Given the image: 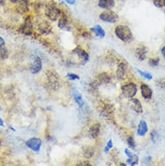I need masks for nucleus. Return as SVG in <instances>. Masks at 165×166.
<instances>
[{
	"label": "nucleus",
	"instance_id": "nucleus-35",
	"mask_svg": "<svg viewBox=\"0 0 165 166\" xmlns=\"http://www.w3.org/2000/svg\"><path fill=\"white\" fill-rule=\"evenodd\" d=\"M77 165H85V166H88V165H91V164H90L88 162L83 161V162H81L79 164H78Z\"/></svg>",
	"mask_w": 165,
	"mask_h": 166
},
{
	"label": "nucleus",
	"instance_id": "nucleus-13",
	"mask_svg": "<svg viewBox=\"0 0 165 166\" xmlns=\"http://www.w3.org/2000/svg\"><path fill=\"white\" fill-rule=\"evenodd\" d=\"M16 9L21 14L28 12L29 11V3L28 0H20L16 3Z\"/></svg>",
	"mask_w": 165,
	"mask_h": 166
},
{
	"label": "nucleus",
	"instance_id": "nucleus-39",
	"mask_svg": "<svg viewBox=\"0 0 165 166\" xmlns=\"http://www.w3.org/2000/svg\"><path fill=\"white\" fill-rule=\"evenodd\" d=\"M5 4L4 0H0V5H3Z\"/></svg>",
	"mask_w": 165,
	"mask_h": 166
},
{
	"label": "nucleus",
	"instance_id": "nucleus-24",
	"mask_svg": "<svg viewBox=\"0 0 165 166\" xmlns=\"http://www.w3.org/2000/svg\"><path fill=\"white\" fill-rule=\"evenodd\" d=\"M137 71L138 72V73L142 76L143 78L148 80H152L153 79V76L151 73L148 72H144V71H142L137 68Z\"/></svg>",
	"mask_w": 165,
	"mask_h": 166
},
{
	"label": "nucleus",
	"instance_id": "nucleus-9",
	"mask_svg": "<svg viewBox=\"0 0 165 166\" xmlns=\"http://www.w3.org/2000/svg\"><path fill=\"white\" fill-rule=\"evenodd\" d=\"M42 69V61L38 56H35L30 65V71L33 74L39 73Z\"/></svg>",
	"mask_w": 165,
	"mask_h": 166
},
{
	"label": "nucleus",
	"instance_id": "nucleus-34",
	"mask_svg": "<svg viewBox=\"0 0 165 166\" xmlns=\"http://www.w3.org/2000/svg\"><path fill=\"white\" fill-rule=\"evenodd\" d=\"M5 46V41L2 37L0 36V48Z\"/></svg>",
	"mask_w": 165,
	"mask_h": 166
},
{
	"label": "nucleus",
	"instance_id": "nucleus-36",
	"mask_svg": "<svg viewBox=\"0 0 165 166\" xmlns=\"http://www.w3.org/2000/svg\"><path fill=\"white\" fill-rule=\"evenodd\" d=\"M161 54H162L163 57H164V59H165V45H164V46L162 48V49H161Z\"/></svg>",
	"mask_w": 165,
	"mask_h": 166
},
{
	"label": "nucleus",
	"instance_id": "nucleus-25",
	"mask_svg": "<svg viewBox=\"0 0 165 166\" xmlns=\"http://www.w3.org/2000/svg\"><path fill=\"white\" fill-rule=\"evenodd\" d=\"M153 4L157 8H164L165 7V0H153Z\"/></svg>",
	"mask_w": 165,
	"mask_h": 166
},
{
	"label": "nucleus",
	"instance_id": "nucleus-5",
	"mask_svg": "<svg viewBox=\"0 0 165 166\" xmlns=\"http://www.w3.org/2000/svg\"><path fill=\"white\" fill-rule=\"evenodd\" d=\"M122 91L125 98L132 99L137 93V87L134 83H129L122 86Z\"/></svg>",
	"mask_w": 165,
	"mask_h": 166
},
{
	"label": "nucleus",
	"instance_id": "nucleus-23",
	"mask_svg": "<svg viewBox=\"0 0 165 166\" xmlns=\"http://www.w3.org/2000/svg\"><path fill=\"white\" fill-rule=\"evenodd\" d=\"M94 149L92 147H91V146L87 147L83 150V156L86 158H92V156L94 155Z\"/></svg>",
	"mask_w": 165,
	"mask_h": 166
},
{
	"label": "nucleus",
	"instance_id": "nucleus-40",
	"mask_svg": "<svg viewBox=\"0 0 165 166\" xmlns=\"http://www.w3.org/2000/svg\"><path fill=\"white\" fill-rule=\"evenodd\" d=\"M120 165H126V164H121Z\"/></svg>",
	"mask_w": 165,
	"mask_h": 166
},
{
	"label": "nucleus",
	"instance_id": "nucleus-33",
	"mask_svg": "<svg viewBox=\"0 0 165 166\" xmlns=\"http://www.w3.org/2000/svg\"><path fill=\"white\" fill-rule=\"evenodd\" d=\"M65 2L69 5H74L76 3L77 0H64Z\"/></svg>",
	"mask_w": 165,
	"mask_h": 166
},
{
	"label": "nucleus",
	"instance_id": "nucleus-12",
	"mask_svg": "<svg viewBox=\"0 0 165 166\" xmlns=\"http://www.w3.org/2000/svg\"><path fill=\"white\" fill-rule=\"evenodd\" d=\"M127 72V66L124 63H120L118 66L116 75V78L119 80H124Z\"/></svg>",
	"mask_w": 165,
	"mask_h": 166
},
{
	"label": "nucleus",
	"instance_id": "nucleus-21",
	"mask_svg": "<svg viewBox=\"0 0 165 166\" xmlns=\"http://www.w3.org/2000/svg\"><path fill=\"white\" fill-rule=\"evenodd\" d=\"M148 52V50L146 47L142 46L140 47H138L136 50V56L137 58L140 60V61H143L146 57V54Z\"/></svg>",
	"mask_w": 165,
	"mask_h": 166
},
{
	"label": "nucleus",
	"instance_id": "nucleus-42",
	"mask_svg": "<svg viewBox=\"0 0 165 166\" xmlns=\"http://www.w3.org/2000/svg\"><path fill=\"white\" fill-rule=\"evenodd\" d=\"M1 110H2V107H1V105H0V111H1Z\"/></svg>",
	"mask_w": 165,
	"mask_h": 166
},
{
	"label": "nucleus",
	"instance_id": "nucleus-20",
	"mask_svg": "<svg viewBox=\"0 0 165 166\" xmlns=\"http://www.w3.org/2000/svg\"><path fill=\"white\" fill-rule=\"evenodd\" d=\"M100 128L101 126L100 123H96L91 127L89 130V133L92 138L95 139L97 138L100 133Z\"/></svg>",
	"mask_w": 165,
	"mask_h": 166
},
{
	"label": "nucleus",
	"instance_id": "nucleus-11",
	"mask_svg": "<svg viewBox=\"0 0 165 166\" xmlns=\"http://www.w3.org/2000/svg\"><path fill=\"white\" fill-rule=\"evenodd\" d=\"M115 0H98L97 6L104 10H110L115 7Z\"/></svg>",
	"mask_w": 165,
	"mask_h": 166
},
{
	"label": "nucleus",
	"instance_id": "nucleus-22",
	"mask_svg": "<svg viewBox=\"0 0 165 166\" xmlns=\"http://www.w3.org/2000/svg\"><path fill=\"white\" fill-rule=\"evenodd\" d=\"M73 98H74L75 102H76V104L78 105V106L79 108H82L84 105V100H83V99H82V95L76 89H73Z\"/></svg>",
	"mask_w": 165,
	"mask_h": 166
},
{
	"label": "nucleus",
	"instance_id": "nucleus-14",
	"mask_svg": "<svg viewBox=\"0 0 165 166\" xmlns=\"http://www.w3.org/2000/svg\"><path fill=\"white\" fill-rule=\"evenodd\" d=\"M125 154L127 155V156L128 157V159L127 160V162L130 165H135L138 164L139 162V157L136 155L133 154L131 150L126 148L125 149Z\"/></svg>",
	"mask_w": 165,
	"mask_h": 166
},
{
	"label": "nucleus",
	"instance_id": "nucleus-29",
	"mask_svg": "<svg viewBox=\"0 0 165 166\" xmlns=\"http://www.w3.org/2000/svg\"><path fill=\"white\" fill-rule=\"evenodd\" d=\"M66 77L68 78L70 80H79L80 77L78 76V75L76 74H73V73H68L67 74Z\"/></svg>",
	"mask_w": 165,
	"mask_h": 166
},
{
	"label": "nucleus",
	"instance_id": "nucleus-2",
	"mask_svg": "<svg viewBox=\"0 0 165 166\" xmlns=\"http://www.w3.org/2000/svg\"><path fill=\"white\" fill-rule=\"evenodd\" d=\"M62 11L54 2H50L46 5L44 14L50 20L55 22L61 16Z\"/></svg>",
	"mask_w": 165,
	"mask_h": 166
},
{
	"label": "nucleus",
	"instance_id": "nucleus-18",
	"mask_svg": "<svg viewBox=\"0 0 165 166\" xmlns=\"http://www.w3.org/2000/svg\"><path fill=\"white\" fill-rule=\"evenodd\" d=\"M130 104L132 109L138 114H142L143 112V108H142L141 102L137 99H132L130 100Z\"/></svg>",
	"mask_w": 165,
	"mask_h": 166
},
{
	"label": "nucleus",
	"instance_id": "nucleus-26",
	"mask_svg": "<svg viewBox=\"0 0 165 166\" xmlns=\"http://www.w3.org/2000/svg\"><path fill=\"white\" fill-rule=\"evenodd\" d=\"M0 56H1L3 59H7L8 57L9 56L8 50H7L5 46L0 48Z\"/></svg>",
	"mask_w": 165,
	"mask_h": 166
},
{
	"label": "nucleus",
	"instance_id": "nucleus-43",
	"mask_svg": "<svg viewBox=\"0 0 165 166\" xmlns=\"http://www.w3.org/2000/svg\"><path fill=\"white\" fill-rule=\"evenodd\" d=\"M1 144H2V143H1V141H0V147H1Z\"/></svg>",
	"mask_w": 165,
	"mask_h": 166
},
{
	"label": "nucleus",
	"instance_id": "nucleus-32",
	"mask_svg": "<svg viewBox=\"0 0 165 166\" xmlns=\"http://www.w3.org/2000/svg\"><path fill=\"white\" fill-rule=\"evenodd\" d=\"M159 138L158 136V134H157V132H152V136H151V138H152V140L155 142V141H157V139Z\"/></svg>",
	"mask_w": 165,
	"mask_h": 166
},
{
	"label": "nucleus",
	"instance_id": "nucleus-44",
	"mask_svg": "<svg viewBox=\"0 0 165 166\" xmlns=\"http://www.w3.org/2000/svg\"><path fill=\"white\" fill-rule=\"evenodd\" d=\"M164 14H165V9H164Z\"/></svg>",
	"mask_w": 165,
	"mask_h": 166
},
{
	"label": "nucleus",
	"instance_id": "nucleus-8",
	"mask_svg": "<svg viewBox=\"0 0 165 166\" xmlns=\"http://www.w3.org/2000/svg\"><path fill=\"white\" fill-rule=\"evenodd\" d=\"M26 145L34 152L38 153L40 151L41 148L42 140L38 138H31L26 141Z\"/></svg>",
	"mask_w": 165,
	"mask_h": 166
},
{
	"label": "nucleus",
	"instance_id": "nucleus-31",
	"mask_svg": "<svg viewBox=\"0 0 165 166\" xmlns=\"http://www.w3.org/2000/svg\"><path fill=\"white\" fill-rule=\"evenodd\" d=\"M100 81H101V82H104V83H107L109 81V77L108 76V75L106 74H102L100 75Z\"/></svg>",
	"mask_w": 165,
	"mask_h": 166
},
{
	"label": "nucleus",
	"instance_id": "nucleus-27",
	"mask_svg": "<svg viewBox=\"0 0 165 166\" xmlns=\"http://www.w3.org/2000/svg\"><path fill=\"white\" fill-rule=\"evenodd\" d=\"M159 61H160L159 58L157 57V58H151V59H149L148 63H149V64L150 66H157V65H159Z\"/></svg>",
	"mask_w": 165,
	"mask_h": 166
},
{
	"label": "nucleus",
	"instance_id": "nucleus-45",
	"mask_svg": "<svg viewBox=\"0 0 165 166\" xmlns=\"http://www.w3.org/2000/svg\"><path fill=\"white\" fill-rule=\"evenodd\" d=\"M164 32H165V28H164Z\"/></svg>",
	"mask_w": 165,
	"mask_h": 166
},
{
	"label": "nucleus",
	"instance_id": "nucleus-19",
	"mask_svg": "<svg viewBox=\"0 0 165 166\" xmlns=\"http://www.w3.org/2000/svg\"><path fill=\"white\" fill-rule=\"evenodd\" d=\"M91 31L96 35V36L100 37L101 39L104 38L106 37V31L99 24H97L93 27L91 28Z\"/></svg>",
	"mask_w": 165,
	"mask_h": 166
},
{
	"label": "nucleus",
	"instance_id": "nucleus-10",
	"mask_svg": "<svg viewBox=\"0 0 165 166\" xmlns=\"http://www.w3.org/2000/svg\"><path fill=\"white\" fill-rule=\"evenodd\" d=\"M58 27L59 29L63 30H66V31H69L70 25H69V20L68 18L66 15L64 13H62L61 16L58 20Z\"/></svg>",
	"mask_w": 165,
	"mask_h": 166
},
{
	"label": "nucleus",
	"instance_id": "nucleus-30",
	"mask_svg": "<svg viewBox=\"0 0 165 166\" xmlns=\"http://www.w3.org/2000/svg\"><path fill=\"white\" fill-rule=\"evenodd\" d=\"M112 147H113V143H112V139H110V140H109V141L107 142L106 146L105 147V149H104L105 153H107L109 151V150L112 148Z\"/></svg>",
	"mask_w": 165,
	"mask_h": 166
},
{
	"label": "nucleus",
	"instance_id": "nucleus-15",
	"mask_svg": "<svg viewBox=\"0 0 165 166\" xmlns=\"http://www.w3.org/2000/svg\"><path fill=\"white\" fill-rule=\"evenodd\" d=\"M140 91H141V95L144 99L148 100L152 99L153 95V91L152 89L148 85L142 84L140 86Z\"/></svg>",
	"mask_w": 165,
	"mask_h": 166
},
{
	"label": "nucleus",
	"instance_id": "nucleus-4",
	"mask_svg": "<svg viewBox=\"0 0 165 166\" xmlns=\"http://www.w3.org/2000/svg\"><path fill=\"white\" fill-rule=\"evenodd\" d=\"M20 33L24 34L26 36H31L33 32V25L31 18L29 17H27L20 28H19Z\"/></svg>",
	"mask_w": 165,
	"mask_h": 166
},
{
	"label": "nucleus",
	"instance_id": "nucleus-16",
	"mask_svg": "<svg viewBox=\"0 0 165 166\" xmlns=\"http://www.w3.org/2000/svg\"><path fill=\"white\" fill-rule=\"evenodd\" d=\"M74 54H76L78 56V57L83 60L84 63H87L89 59V55L88 53L83 49H82L80 46H78L73 50Z\"/></svg>",
	"mask_w": 165,
	"mask_h": 166
},
{
	"label": "nucleus",
	"instance_id": "nucleus-17",
	"mask_svg": "<svg viewBox=\"0 0 165 166\" xmlns=\"http://www.w3.org/2000/svg\"><path fill=\"white\" fill-rule=\"evenodd\" d=\"M148 132V126L147 123L144 120H142L140 121L138 128H137V135L139 136L143 137Z\"/></svg>",
	"mask_w": 165,
	"mask_h": 166
},
{
	"label": "nucleus",
	"instance_id": "nucleus-3",
	"mask_svg": "<svg viewBox=\"0 0 165 166\" xmlns=\"http://www.w3.org/2000/svg\"><path fill=\"white\" fill-rule=\"evenodd\" d=\"M99 18L101 20L111 24L116 23L119 20V16L118 14L111 9L105 10L100 14Z\"/></svg>",
	"mask_w": 165,
	"mask_h": 166
},
{
	"label": "nucleus",
	"instance_id": "nucleus-28",
	"mask_svg": "<svg viewBox=\"0 0 165 166\" xmlns=\"http://www.w3.org/2000/svg\"><path fill=\"white\" fill-rule=\"evenodd\" d=\"M127 144H128L130 148L132 149H135V147H136L135 141H134L133 137H130L128 138V139H127Z\"/></svg>",
	"mask_w": 165,
	"mask_h": 166
},
{
	"label": "nucleus",
	"instance_id": "nucleus-7",
	"mask_svg": "<svg viewBox=\"0 0 165 166\" xmlns=\"http://www.w3.org/2000/svg\"><path fill=\"white\" fill-rule=\"evenodd\" d=\"M37 29L39 32L44 35H48L52 31V26L50 22L44 19L40 20L37 23Z\"/></svg>",
	"mask_w": 165,
	"mask_h": 166
},
{
	"label": "nucleus",
	"instance_id": "nucleus-38",
	"mask_svg": "<svg viewBox=\"0 0 165 166\" xmlns=\"http://www.w3.org/2000/svg\"><path fill=\"white\" fill-rule=\"evenodd\" d=\"M9 1H10L11 3H12L16 4V3L20 1V0H9Z\"/></svg>",
	"mask_w": 165,
	"mask_h": 166
},
{
	"label": "nucleus",
	"instance_id": "nucleus-41",
	"mask_svg": "<svg viewBox=\"0 0 165 166\" xmlns=\"http://www.w3.org/2000/svg\"><path fill=\"white\" fill-rule=\"evenodd\" d=\"M55 1H58V2H60V1H61V0H55Z\"/></svg>",
	"mask_w": 165,
	"mask_h": 166
},
{
	"label": "nucleus",
	"instance_id": "nucleus-37",
	"mask_svg": "<svg viewBox=\"0 0 165 166\" xmlns=\"http://www.w3.org/2000/svg\"><path fill=\"white\" fill-rule=\"evenodd\" d=\"M0 126H2V127H4L5 126L3 120V119L1 117H0Z\"/></svg>",
	"mask_w": 165,
	"mask_h": 166
},
{
	"label": "nucleus",
	"instance_id": "nucleus-6",
	"mask_svg": "<svg viewBox=\"0 0 165 166\" xmlns=\"http://www.w3.org/2000/svg\"><path fill=\"white\" fill-rule=\"evenodd\" d=\"M46 76L49 87L53 90H57L59 88V82L57 73L54 71H48L46 72Z\"/></svg>",
	"mask_w": 165,
	"mask_h": 166
},
{
	"label": "nucleus",
	"instance_id": "nucleus-1",
	"mask_svg": "<svg viewBox=\"0 0 165 166\" xmlns=\"http://www.w3.org/2000/svg\"><path fill=\"white\" fill-rule=\"evenodd\" d=\"M115 33L118 38L124 42L129 43L133 40L131 29L125 25H118L115 29Z\"/></svg>",
	"mask_w": 165,
	"mask_h": 166
}]
</instances>
